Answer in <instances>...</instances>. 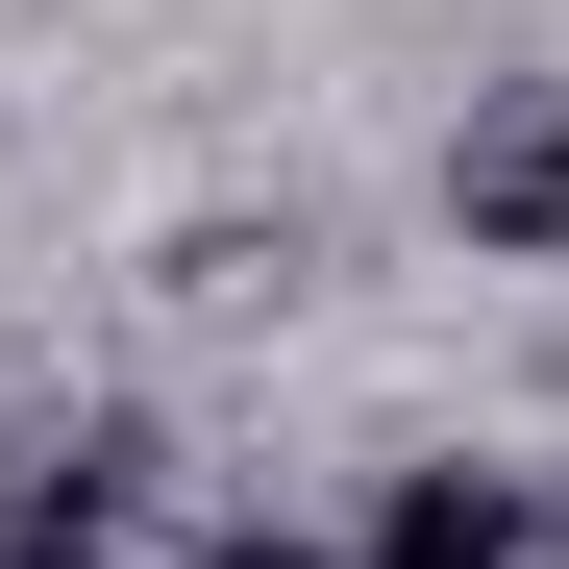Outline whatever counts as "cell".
Instances as JSON below:
<instances>
[{
	"label": "cell",
	"mask_w": 569,
	"mask_h": 569,
	"mask_svg": "<svg viewBox=\"0 0 569 569\" xmlns=\"http://www.w3.org/2000/svg\"><path fill=\"white\" fill-rule=\"evenodd\" d=\"M446 223L470 248H569V74H496L446 124Z\"/></svg>",
	"instance_id": "cell-1"
},
{
	"label": "cell",
	"mask_w": 569,
	"mask_h": 569,
	"mask_svg": "<svg viewBox=\"0 0 569 569\" xmlns=\"http://www.w3.org/2000/svg\"><path fill=\"white\" fill-rule=\"evenodd\" d=\"M347 569H520V470H397Z\"/></svg>",
	"instance_id": "cell-2"
},
{
	"label": "cell",
	"mask_w": 569,
	"mask_h": 569,
	"mask_svg": "<svg viewBox=\"0 0 569 569\" xmlns=\"http://www.w3.org/2000/svg\"><path fill=\"white\" fill-rule=\"evenodd\" d=\"M173 298H199V322H248V298H298V223H199V248H173Z\"/></svg>",
	"instance_id": "cell-3"
},
{
	"label": "cell",
	"mask_w": 569,
	"mask_h": 569,
	"mask_svg": "<svg viewBox=\"0 0 569 569\" xmlns=\"http://www.w3.org/2000/svg\"><path fill=\"white\" fill-rule=\"evenodd\" d=\"M199 569H347V545H199Z\"/></svg>",
	"instance_id": "cell-4"
},
{
	"label": "cell",
	"mask_w": 569,
	"mask_h": 569,
	"mask_svg": "<svg viewBox=\"0 0 569 569\" xmlns=\"http://www.w3.org/2000/svg\"><path fill=\"white\" fill-rule=\"evenodd\" d=\"M0 569H124V545H0Z\"/></svg>",
	"instance_id": "cell-5"
}]
</instances>
